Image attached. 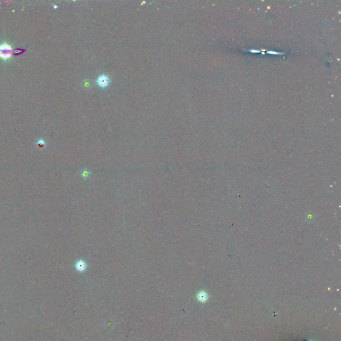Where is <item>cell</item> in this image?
Instances as JSON below:
<instances>
[{"label": "cell", "instance_id": "cell-1", "mask_svg": "<svg viewBox=\"0 0 341 341\" xmlns=\"http://www.w3.org/2000/svg\"><path fill=\"white\" fill-rule=\"evenodd\" d=\"M13 54V49L11 45L7 43L0 44V58L4 60H8L11 58Z\"/></svg>", "mask_w": 341, "mask_h": 341}, {"label": "cell", "instance_id": "cell-2", "mask_svg": "<svg viewBox=\"0 0 341 341\" xmlns=\"http://www.w3.org/2000/svg\"><path fill=\"white\" fill-rule=\"evenodd\" d=\"M97 82H98V84L99 85V87L105 88V87H107L108 85L109 84V79L106 75H101L98 77V80H97Z\"/></svg>", "mask_w": 341, "mask_h": 341}, {"label": "cell", "instance_id": "cell-3", "mask_svg": "<svg viewBox=\"0 0 341 341\" xmlns=\"http://www.w3.org/2000/svg\"><path fill=\"white\" fill-rule=\"evenodd\" d=\"M196 298H197V300L199 301L202 302V303H205L208 300V298H209V296H208L207 293L205 292V291H201L197 294L196 295Z\"/></svg>", "mask_w": 341, "mask_h": 341}, {"label": "cell", "instance_id": "cell-4", "mask_svg": "<svg viewBox=\"0 0 341 341\" xmlns=\"http://www.w3.org/2000/svg\"><path fill=\"white\" fill-rule=\"evenodd\" d=\"M75 268L79 272H83L87 268V264L84 260H79L75 264Z\"/></svg>", "mask_w": 341, "mask_h": 341}]
</instances>
